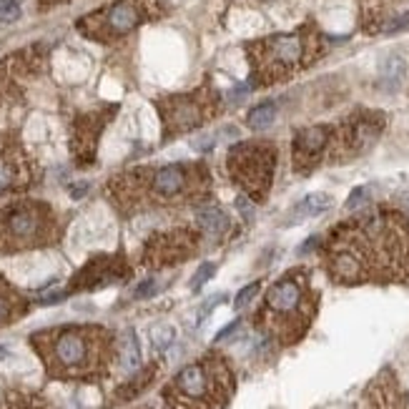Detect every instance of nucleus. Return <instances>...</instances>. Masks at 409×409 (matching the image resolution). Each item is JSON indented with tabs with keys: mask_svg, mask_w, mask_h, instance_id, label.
<instances>
[{
	"mask_svg": "<svg viewBox=\"0 0 409 409\" xmlns=\"http://www.w3.org/2000/svg\"><path fill=\"white\" fill-rule=\"evenodd\" d=\"M30 346L46 375L61 382H103L115 359V336L99 324H68L35 332Z\"/></svg>",
	"mask_w": 409,
	"mask_h": 409,
	"instance_id": "3",
	"label": "nucleus"
},
{
	"mask_svg": "<svg viewBox=\"0 0 409 409\" xmlns=\"http://www.w3.org/2000/svg\"><path fill=\"white\" fill-rule=\"evenodd\" d=\"M306 35L304 33H284L271 35L266 41H259L254 46V65H256V83L279 81L306 61Z\"/></svg>",
	"mask_w": 409,
	"mask_h": 409,
	"instance_id": "9",
	"label": "nucleus"
},
{
	"mask_svg": "<svg viewBox=\"0 0 409 409\" xmlns=\"http://www.w3.org/2000/svg\"><path fill=\"white\" fill-rule=\"evenodd\" d=\"M43 8H51V6H58V3H65V0H38Z\"/></svg>",
	"mask_w": 409,
	"mask_h": 409,
	"instance_id": "31",
	"label": "nucleus"
},
{
	"mask_svg": "<svg viewBox=\"0 0 409 409\" xmlns=\"http://www.w3.org/2000/svg\"><path fill=\"white\" fill-rule=\"evenodd\" d=\"M208 191L211 173L201 161L139 166L118 173L106 184V196L121 211V216L201 203L208 199Z\"/></svg>",
	"mask_w": 409,
	"mask_h": 409,
	"instance_id": "2",
	"label": "nucleus"
},
{
	"mask_svg": "<svg viewBox=\"0 0 409 409\" xmlns=\"http://www.w3.org/2000/svg\"><path fill=\"white\" fill-rule=\"evenodd\" d=\"M237 206H239V211H241L244 216H246V219H251V216H254V206L248 203V199H246V196H239V199H237Z\"/></svg>",
	"mask_w": 409,
	"mask_h": 409,
	"instance_id": "29",
	"label": "nucleus"
},
{
	"mask_svg": "<svg viewBox=\"0 0 409 409\" xmlns=\"http://www.w3.org/2000/svg\"><path fill=\"white\" fill-rule=\"evenodd\" d=\"M319 254L336 284L407 282L409 221L397 211H367L332 229Z\"/></svg>",
	"mask_w": 409,
	"mask_h": 409,
	"instance_id": "1",
	"label": "nucleus"
},
{
	"mask_svg": "<svg viewBox=\"0 0 409 409\" xmlns=\"http://www.w3.org/2000/svg\"><path fill=\"white\" fill-rule=\"evenodd\" d=\"M332 133H334V126H311L296 133L294 144H291V158H294L296 171L309 173L322 166L324 161H329Z\"/></svg>",
	"mask_w": 409,
	"mask_h": 409,
	"instance_id": "14",
	"label": "nucleus"
},
{
	"mask_svg": "<svg viewBox=\"0 0 409 409\" xmlns=\"http://www.w3.org/2000/svg\"><path fill=\"white\" fill-rule=\"evenodd\" d=\"M128 264L123 256H96L83 266L75 279L70 282V291H83V289H99L106 284L121 282L128 277Z\"/></svg>",
	"mask_w": 409,
	"mask_h": 409,
	"instance_id": "16",
	"label": "nucleus"
},
{
	"mask_svg": "<svg viewBox=\"0 0 409 409\" xmlns=\"http://www.w3.org/2000/svg\"><path fill=\"white\" fill-rule=\"evenodd\" d=\"M3 354H6V349H3V346H0V357H3Z\"/></svg>",
	"mask_w": 409,
	"mask_h": 409,
	"instance_id": "32",
	"label": "nucleus"
},
{
	"mask_svg": "<svg viewBox=\"0 0 409 409\" xmlns=\"http://www.w3.org/2000/svg\"><path fill=\"white\" fill-rule=\"evenodd\" d=\"M156 0H115L78 20V30L99 43H113L153 18Z\"/></svg>",
	"mask_w": 409,
	"mask_h": 409,
	"instance_id": "8",
	"label": "nucleus"
},
{
	"mask_svg": "<svg viewBox=\"0 0 409 409\" xmlns=\"http://www.w3.org/2000/svg\"><path fill=\"white\" fill-rule=\"evenodd\" d=\"M20 18V0H0V23H15Z\"/></svg>",
	"mask_w": 409,
	"mask_h": 409,
	"instance_id": "24",
	"label": "nucleus"
},
{
	"mask_svg": "<svg viewBox=\"0 0 409 409\" xmlns=\"http://www.w3.org/2000/svg\"><path fill=\"white\" fill-rule=\"evenodd\" d=\"M201 234L191 229H176V231H163L149 239L144 248V264L149 269H163V266H173L186 261L191 254H196Z\"/></svg>",
	"mask_w": 409,
	"mask_h": 409,
	"instance_id": "12",
	"label": "nucleus"
},
{
	"mask_svg": "<svg viewBox=\"0 0 409 409\" xmlns=\"http://www.w3.org/2000/svg\"><path fill=\"white\" fill-rule=\"evenodd\" d=\"M196 226L201 234H208V237L219 239L229 231L231 221L219 206H203V208H199V213H196Z\"/></svg>",
	"mask_w": 409,
	"mask_h": 409,
	"instance_id": "19",
	"label": "nucleus"
},
{
	"mask_svg": "<svg viewBox=\"0 0 409 409\" xmlns=\"http://www.w3.org/2000/svg\"><path fill=\"white\" fill-rule=\"evenodd\" d=\"M364 199H367V189H354L352 196H349V201H346V208L352 211V208H357L359 203L364 201Z\"/></svg>",
	"mask_w": 409,
	"mask_h": 409,
	"instance_id": "28",
	"label": "nucleus"
},
{
	"mask_svg": "<svg viewBox=\"0 0 409 409\" xmlns=\"http://www.w3.org/2000/svg\"><path fill=\"white\" fill-rule=\"evenodd\" d=\"M41 181V166L20 136L0 133V196H23Z\"/></svg>",
	"mask_w": 409,
	"mask_h": 409,
	"instance_id": "11",
	"label": "nucleus"
},
{
	"mask_svg": "<svg viewBox=\"0 0 409 409\" xmlns=\"http://www.w3.org/2000/svg\"><path fill=\"white\" fill-rule=\"evenodd\" d=\"M369 409H409V397H399L392 382H386L384 377L369 386L367 392Z\"/></svg>",
	"mask_w": 409,
	"mask_h": 409,
	"instance_id": "18",
	"label": "nucleus"
},
{
	"mask_svg": "<svg viewBox=\"0 0 409 409\" xmlns=\"http://www.w3.org/2000/svg\"><path fill=\"white\" fill-rule=\"evenodd\" d=\"M234 389L237 379L229 362L219 354H206L168 382L163 399L173 409H224Z\"/></svg>",
	"mask_w": 409,
	"mask_h": 409,
	"instance_id": "6",
	"label": "nucleus"
},
{
	"mask_svg": "<svg viewBox=\"0 0 409 409\" xmlns=\"http://www.w3.org/2000/svg\"><path fill=\"white\" fill-rule=\"evenodd\" d=\"M43 65L41 53L35 48L18 51L15 56L0 61V108L15 103L25 93L28 81H33Z\"/></svg>",
	"mask_w": 409,
	"mask_h": 409,
	"instance_id": "13",
	"label": "nucleus"
},
{
	"mask_svg": "<svg viewBox=\"0 0 409 409\" xmlns=\"http://www.w3.org/2000/svg\"><path fill=\"white\" fill-rule=\"evenodd\" d=\"M259 289H261V284H259V282H254V284H248V287H244L241 291H239L237 299H234V306H237V309H244V306H246L248 301H251L256 294H259Z\"/></svg>",
	"mask_w": 409,
	"mask_h": 409,
	"instance_id": "25",
	"label": "nucleus"
},
{
	"mask_svg": "<svg viewBox=\"0 0 409 409\" xmlns=\"http://www.w3.org/2000/svg\"><path fill=\"white\" fill-rule=\"evenodd\" d=\"M111 115L101 113H86L81 118H75L73 123V136H70V153H73L75 166H91L96 161V149H99V139L103 126L108 123Z\"/></svg>",
	"mask_w": 409,
	"mask_h": 409,
	"instance_id": "15",
	"label": "nucleus"
},
{
	"mask_svg": "<svg viewBox=\"0 0 409 409\" xmlns=\"http://www.w3.org/2000/svg\"><path fill=\"white\" fill-rule=\"evenodd\" d=\"M404 70H407V63H404L402 56H389L382 63V83L386 88H397L404 78Z\"/></svg>",
	"mask_w": 409,
	"mask_h": 409,
	"instance_id": "21",
	"label": "nucleus"
},
{
	"mask_svg": "<svg viewBox=\"0 0 409 409\" xmlns=\"http://www.w3.org/2000/svg\"><path fill=\"white\" fill-rule=\"evenodd\" d=\"M332 206H334V199L329 196V194H309V196L301 199V201L296 203L291 213H296L294 216V221H296V219H306V216L324 213V211H329Z\"/></svg>",
	"mask_w": 409,
	"mask_h": 409,
	"instance_id": "20",
	"label": "nucleus"
},
{
	"mask_svg": "<svg viewBox=\"0 0 409 409\" xmlns=\"http://www.w3.org/2000/svg\"><path fill=\"white\" fill-rule=\"evenodd\" d=\"M158 113L163 121V139L171 141L181 133H189L194 128H201L203 123L216 115V106L219 99L211 91H191V93H179V96H166V99L156 101Z\"/></svg>",
	"mask_w": 409,
	"mask_h": 409,
	"instance_id": "10",
	"label": "nucleus"
},
{
	"mask_svg": "<svg viewBox=\"0 0 409 409\" xmlns=\"http://www.w3.org/2000/svg\"><path fill=\"white\" fill-rule=\"evenodd\" d=\"M0 409H48V407H46V402H43L41 397H35V394L13 392L0 402Z\"/></svg>",
	"mask_w": 409,
	"mask_h": 409,
	"instance_id": "22",
	"label": "nucleus"
},
{
	"mask_svg": "<svg viewBox=\"0 0 409 409\" xmlns=\"http://www.w3.org/2000/svg\"><path fill=\"white\" fill-rule=\"evenodd\" d=\"M319 294L311 287L309 271L291 269L269 287L264 304L256 311V329L282 346L296 344L317 317Z\"/></svg>",
	"mask_w": 409,
	"mask_h": 409,
	"instance_id": "4",
	"label": "nucleus"
},
{
	"mask_svg": "<svg viewBox=\"0 0 409 409\" xmlns=\"http://www.w3.org/2000/svg\"><path fill=\"white\" fill-rule=\"evenodd\" d=\"M237 329H239V322H234V324H229V327H226V329H224V332H221V334H219V336H216V341H221V339H226V336H229V334H231V332H237Z\"/></svg>",
	"mask_w": 409,
	"mask_h": 409,
	"instance_id": "30",
	"label": "nucleus"
},
{
	"mask_svg": "<svg viewBox=\"0 0 409 409\" xmlns=\"http://www.w3.org/2000/svg\"><path fill=\"white\" fill-rule=\"evenodd\" d=\"M156 289H158L156 279H149V282H144L139 289H136V291H133V296H136V299H144V296H151V294H153Z\"/></svg>",
	"mask_w": 409,
	"mask_h": 409,
	"instance_id": "27",
	"label": "nucleus"
},
{
	"mask_svg": "<svg viewBox=\"0 0 409 409\" xmlns=\"http://www.w3.org/2000/svg\"><path fill=\"white\" fill-rule=\"evenodd\" d=\"M226 166L234 184L241 186L251 201H264L277 171V146L266 141H244L231 146Z\"/></svg>",
	"mask_w": 409,
	"mask_h": 409,
	"instance_id": "7",
	"label": "nucleus"
},
{
	"mask_svg": "<svg viewBox=\"0 0 409 409\" xmlns=\"http://www.w3.org/2000/svg\"><path fill=\"white\" fill-rule=\"evenodd\" d=\"M277 118V106L274 103H261L256 106L251 113H248V128H254V131H264L274 123Z\"/></svg>",
	"mask_w": 409,
	"mask_h": 409,
	"instance_id": "23",
	"label": "nucleus"
},
{
	"mask_svg": "<svg viewBox=\"0 0 409 409\" xmlns=\"http://www.w3.org/2000/svg\"><path fill=\"white\" fill-rule=\"evenodd\" d=\"M63 219L43 199L15 196L0 206V254H20L61 241Z\"/></svg>",
	"mask_w": 409,
	"mask_h": 409,
	"instance_id": "5",
	"label": "nucleus"
},
{
	"mask_svg": "<svg viewBox=\"0 0 409 409\" xmlns=\"http://www.w3.org/2000/svg\"><path fill=\"white\" fill-rule=\"evenodd\" d=\"M28 306H30L28 299L0 274V327H8V324L25 317Z\"/></svg>",
	"mask_w": 409,
	"mask_h": 409,
	"instance_id": "17",
	"label": "nucleus"
},
{
	"mask_svg": "<svg viewBox=\"0 0 409 409\" xmlns=\"http://www.w3.org/2000/svg\"><path fill=\"white\" fill-rule=\"evenodd\" d=\"M213 271H216V266H213V264H203L201 269L196 271V277H194V282H191V289H194V291H199V289H201L203 284H206L208 279L213 277Z\"/></svg>",
	"mask_w": 409,
	"mask_h": 409,
	"instance_id": "26",
	"label": "nucleus"
}]
</instances>
